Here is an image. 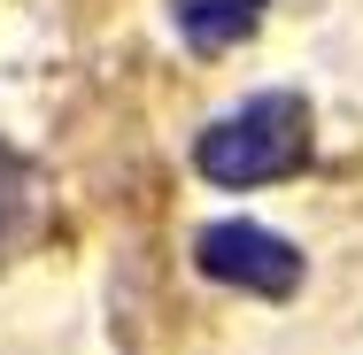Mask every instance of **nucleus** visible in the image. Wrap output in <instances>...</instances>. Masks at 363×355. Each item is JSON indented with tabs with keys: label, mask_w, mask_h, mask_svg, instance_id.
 <instances>
[{
	"label": "nucleus",
	"mask_w": 363,
	"mask_h": 355,
	"mask_svg": "<svg viewBox=\"0 0 363 355\" xmlns=\"http://www.w3.org/2000/svg\"><path fill=\"white\" fill-rule=\"evenodd\" d=\"M301 162H309V101H294V93H255L194 140V170L209 186H232V193L279 186Z\"/></svg>",
	"instance_id": "nucleus-1"
},
{
	"label": "nucleus",
	"mask_w": 363,
	"mask_h": 355,
	"mask_svg": "<svg viewBox=\"0 0 363 355\" xmlns=\"http://www.w3.org/2000/svg\"><path fill=\"white\" fill-rule=\"evenodd\" d=\"M194 271L232 286V293H255V301H286L294 286H301V247H294L286 232L255 224V216H224V224H201Z\"/></svg>",
	"instance_id": "nucleus-2"
},
{
	"label": "nucleus",
	"mask_w": 363,
	"mask_h": 355,
	"mask_svg": "<svg viewBox=\"0 0 363 355\" xmlns=\"http://www.w3.org/2000/svg\"><path fill=\"white\" fill-rule=\"evenodd\" d=\"M263 8H271V0H170V23H178V39H186L194 55H224V47L255 39Z\"/></svg>",
	"instance_id": "nucleus-3"
},
{
	"label": "nucleus",
	"mask_w": 363,
	"mask_h": 355,
	"mask_svg": "<svg viewBox=\"0 0 363 355\" xmlns=\"http://www.w3.org/2000/svg\"><path fill=\"white\" fill-rule=\"evenodd\" d=\"M23 224H31V178H23V162L0 147V255L23 240Z\"/></svg>",
	"instance_id": "nucleus-4"
}]
</instances>
